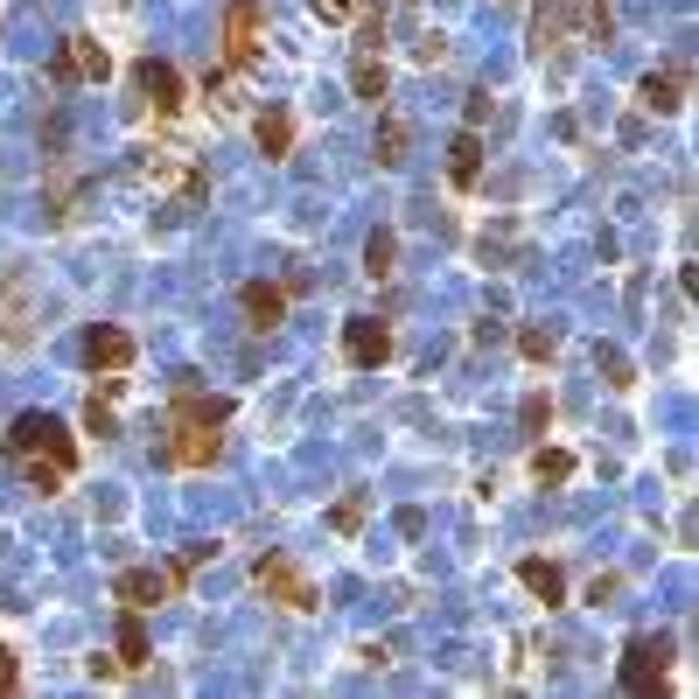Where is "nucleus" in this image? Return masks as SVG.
<instances>
[{
	"label": "nucleus",
	"mask_w": 699,
	"mask_h": 699,
	"mask_svg": "<svg viewBox=\"0 0 699 699\" xmlns=\"http://www.w3.org/2000/svg\"><path fill=\"white\" fill-rule=\"evenodd\" d=\"M238 308H245V329H280L287 322V287H273V280H245L238 287Z\"/></svg>",
	"instance_id": "obj_10"
},
{
	"label": "nucleus",
	"mask_w": 699,
	"mask_h": 699,
	"mask_svg": "<svg viewBox=\"0 0 699 699\" xmlns=\"http://www.w3.org/2000/svg\"><path fill=\"white\" fill-rule=\"evenodd\" d=\"M112 658H120L126 672H140V664H147V623H140V609L120 615V651H112Z\"/></svg>",
	"instance_id": "obj_18"
},
{
	"label": "nucleus",
	"mask_w": 699,
	"mask_h": 699,
	"mask_svg": "<svg viewBox=\"0 0 699 699\" xmlns=\"http://www.w3.org/2000/svg\"><path fill=\"white\" fill-rule=\"evenodd\" d=\"M364 273H371V280L392 273V231H371V245H364Z\"/></svg>",
	"instance_id": "obj_22"
},
{
	"label": "nucleus",
	"mask_w": 699,
	"mask_h": 699,
	"mask_svg": "<svg viewBox=\"0 0 699 699\" xmlns=\"http://www.w3.org/2000/svg\"><path fill=\"white\" fill-rule=\"evenodd\" d=\"M253 140H259L266 161H287L294 155V112L287 106H266L259 120H253Z\"/></svg>",
	"instance_id": "obj_13"
},
{
	"label": "nucleus",
	"mask_w": 699,
	"mask_h": 699,
	"mask_svg": "<svg viewBox=\"0 0 699 699\" xmlns=\"http://www.w3.org/2000/svg\"><path fill=\"white\" fill-rule=\"evenodd\" d=\"M664 678H672V637H629V651H623V692L658 699Z\"/></svg>",
	"instance_id": "obj_4"
},
{
	"label": "nucleus",
	"mask_w": 699,
	"mask_h": 699,
	"mask_svg": "<svg viewBox=\"0 0 699 699\" xmlns=\"http://www.w3.org/2000/svg\"><path fill=\"white\" fill-rule=\"evenodd\" d=\"M224 420H231V398H210V392L182 385L175 406H169V434H175L169 455L182 469H210V462L224 455Z\"/></svg>",
	"instance_id": "obj_1"
},
{
	"label": "nucleus",
	"mask_w": 699,
	"mask_h": 699,
	"mask_svg": "<svg viewBox=\"0 0 699 699\" xmlns=\"http://www.w3.org/2000/svg\"><path fill=\"white\" fill-rule=\"evenodd\" d=\"M518 580H525L531 594H539L545 609H560V602H567V574H560L553 560H518Z\"/></svg>",
	"instance_id": "obj_15"
},
{
	"label": "nucleus",
	"mask_w": 699,
	"mask_h": 699,
	"mask_svg": "<svg viewBox=\"0 0 699 699\" xmlns=\"http://www.w3.org/2000/svg\"><path fill=\"white\" fill-rule=\"evenodd\" d=\"M545 420H553V406H545V398H525V427H531V434H539Z\"/></svg>",
	"instance_id": "obj_30"
},
{
	"label": "nucleus",
	"mask_w": 699,
	"mask_h": 699,
	"mask_svg": "<svg viewBox=\"0 0 699 699\" xmlns=\"http://www.w3.org/2000/svg\"><path fill=\"white\" fill-rule=\"evenodd\" d=\"M406 120H398V112H385V126H378V161H385V169H398V161H406Z\"/></svg>",
	"instance_id": "obj_20"
},
{
	"label": "nucleus",
	"mask_w": 699,
	"mask_h": 699,
	"mask_svg": "<svg viewBox=\"0 0 699 699\" xmlns=\"http://www.w3.org/2000/svg\"><path fill=\"white\" fill-rule=\"evenodd\" d=\"M28 322H36V308H28V273H8L0 280V343H28Z\"/></svg>",
	"instance_id": "obj_11"
},
{
	"label": "nucleus",
	"mask_w": 699,
	"mask_h": 699,
	"mask_svg": "<svg viewBox=\"0 0 699 699\" xmlns=\"http://www.w3.org/2000/svg\"><path fill=\"white\" fill-rule=\"evenodd\" d=\"M531 476H539V482H553V490H560V482L574 476V455H567V447H539V455H531Z\"/></svg>",
	"instance_id": "obj_21"
},
{
	"label": "nucleus",
	"mask_w": 699,
	"mask_h": 699,
	"mask_svg": "<svg viewBox=\"0 0 699 699\" xmlns=\"http://www.w3.org/2000/svg\"><path fill=\"white\" fill-rule=\"evenodd\" d=\"M133 357H140L133 336H126V329H112V322H98L91 336H85V364H91V371H126Z\"/></svg>",
	"instance_id": "obj_12"
},
{
	"label": "nucleus",
	"mask_w": 699,
	"mask_h": 699,
	"mask_svg": "<svg viewBox=\"0 0 699 699\" xmlns=\"http://www.w3.org/2000/svg\"><path fill=\"white\" fill-rule=\"evenodd\" d=\"M210 553H218V545H182V553H175V567H169V580H175V588H182V580H189L196 567H204Z\"/></svg>",
	"instance_id": "obj_24"
},
{
	"label": "nucleus",
	"mask_w": 699,
	"mask_h": 699,
	"mask_svg": "<svg viewBox=\"0 0 699 699\" xmlns=\"http://www.w3.org/2000/svg\"><path fill=\"white\" fill-rule=\"evenodd\" d=\"M63 476H71V469H57V462L42 469V462H36V469H28V490H36V496H57V490H63Z\"/></svg>",
	"instance_id": "obj_26"
},
{
	"label": "nucleus",
	"mask_w": 699,
	"mask_h": 699,
	"mask_svg": "<svg viewBox=\"0 0 699 699\" xmlns=\"http://www.w3.org/2000/svg\"><path fill=\"white\" fill-rule=\"evenodd\" d=\"M133 85H140V98L161 112V120L182 112V98H189V91H182V71H175V63H161V57H140V63H133Z\"/></svg>",
	"instance_id": "obj_9"
},
{
	"label": "nucleus",
	"mask_w": 699,
	"mask_h": 699,
	"mask_svg": "<svg viewBox=\"0 0 699 699\" xmlns=\"http://www.w3.org/2000/svg\"><path fill=\"white\" fill-rule=\"evenodd\" d=\"M14 686H22V658H14L8 643H0V699H8Z\"/></svg>",
	"instance_id": "obj_29"
},
{
	"label": "nucleus",
	"mask_w": 699,
	"mask_h": 699,
	"mask_svg": "<svg viewBox=\"0 0 699 699\" xmlns=\"http://www.w3.org/2000/svg\"><path fill=\"white\" fill-rule=\"evenodd\" d=\"M447 182H455V189H476L482 182V133L476 126L455 133V147H447Z\"/></svg>",
	"instance_id": "obj_14"
},
{
	"label": "nucleus",
	"mask_w": 699,
	"mask_h": 699,
	"mask_svg": "<svg viewBox=\"0 0 699 699\" xmlns=\"http://www.w3.org/2000/svg\"><path fill=\"white\" fill-rule=\"evenodd\" d=\"M175 594V580H169V567H126V574H112V602L120 609H161Z\"/></svg>",
	"instance_id": "obj_7"
},
{
	"label": "nucleus",
	"mask_w": 699,
	"mask_h": 699,
	"mask_svg": "<svg viewBox=\"0 0 699 699\" xmlns=\"http://www.w3.org/2000/svg\"><path fill=\"white\" fill-rule=\"evenodd\" d=\"M518 350H525L531 364H553V350H560V329H525V336H518Z\"/></svg>",
	"instance_id": "obj_23"
},
{
	"label": "nucleus",
	"mask_w": 699,
	"mask_h": 699,
	"mask_svg": "<svg viewBox=\"0 0 699 699\" xmlns=\"http://www.w3.org/2000/svg\"><path fill=\"white\" fill-rule=\"evenodd\" d=\"M594 364L609 371V385H629V357H623V350H594Z\"/></svg>",
	"instance_id": "obj_28"
},
{
	"label": "nucleus",
	"mask_w": 699,
	"mask_h": 699,
	"mask_svg": "<svg viewBox=\"0 0 699 699\" xmlns=\"http://www.w3.org/2000/svg\"><path fill=\"white\" fill-rule=\"evenodd\" d=\"M8 455H49V462H63V469H77V441L63 434L57 413H22V420L8 427Z\"/></svg>",
	"instance_id": "obj_3"
},
{
	"label": "nucleus",
	"mask_w": 699,
	"mask_h": 699,
	"mask_svg": "<svg viewBox=\"0 0 699 699\" xmlns=\"http://www.w3.org/2000/svg\"><path fill=\"white\" fill-rule=\"evenodd\" d=\"M308 8L322 14L329 28H343V22H357V8H364V0H308Z\"/></svg>",
	"instance_id": "obj_25"
},
{
	"label": "nucleus",
	"mask_w": 699,
	"mask_h": 699,
	"mask_svg": "<svg viewBox=\"0 0 699 699\" xmlns=\"http://www.w3.org/2000/svg\"><path fill=\"white\" fill-rule=\"evenodd\" d=\"M329 525H336V531H357V525H364V496H343V504L329 511Z\"/></svg>",
	"instance_id": "obj_27"
},
{
	"label": "nucleus",
	"mask_w": 699,
	"mask_h": 699,
	"mask_svg": "<svg viewBox=\"0 0 699 699\" xmlns=\"http://www.w3.org/2000/svg\"><path fill=\"white\" fill-rule=\"evenodd\" d=\"M350 91H357V98H371V106H378V98L392 91V71H385V57H371V49H364V57L350 63Z\"/></svg>",
	"instance_id": "obj_17"
},
{
	"label": "nucleus",
	"mask_w": 699,
	"mask_h": 699,
	"mask_svg": "<svg viewBox=\"0 0 699 699\" xmlns=\"http://www.w3.org/2000/svg\"><path fill=\"white\" fill-rule=\"evenodd\" d=\"M580 8V0H553V14H539V22H531V42H539V57L545 49H560V36H567V14Z\"/></svg>",
	"instance_id": "obj_19"
},
{
	"label": "nucleus",
	"mask_w": 699,
	"mask_h": 699,
	"mask_svg": "<svg viewBox=\"0 0 699 699\" xmlns=\"http://www.w3.org/2000/svg\"><path fill=\"white\" fill-rule=\"evenodd\" d=\"M637 98H643V112H678V106H686V77H678V71H651L637 85Z\"/></svg>",
	"instance_id": "obj_16"
},
{
	"label": "nucleus",
	"mask_w": 699,
	"mask_h": 699,
	"mask_svg": "<svg viewBox=\"0 0 699 699\" xmlns=\"http://www.w3.org/2000/svg\"><path fill=\"white\" fill-rule=\"evenodd\" d=\"M343 357L357 364V371H378V364L392 357V329L378 322V315H350L343 322Z\"/></svg>",
	"instance_id": "obj_8"
},
{
	"label": "nucleus",
	"mask_w": 699,
	"mask_h": 699,
	"mask_svg": "<svg viewBox=\"0 0 699 699\" xmlns=\"http://www.w3.org/2000/svg\"><path fill=\"white\" fill-rule=\"evenodd\" d=\"M49 77H57V85H77V77H85V85H106V77H112V57H106V42H98V36H71Z\"/></svg>",
	"instance_id": "obj_6"
},
{
	"label": "nucleus",
	"mask_w": 699,
	"mask_h": 699,
	"mask_svg": "<svg viewBox=\"0 0 699 699\" xmlns=\"http://www.w3.org/2000/svg\"><path fill=\"white\" fill-rule=\"evenodd\" d=\"M259 42H266V8L259 0H231L224 8V63L245 71V63L259 57Z\"/></svg>",
	"instance_id": "obj_5"
},
{
	"label": "nucleus",
	"mask_w": 699,
	"mask_h": 699,
	"mask_svg": "<svg viewBox=\"0 0 699 699\" xmlns=\"http://www.w3.org/2000/svg\"><path fill=\"white\" fill-rule=\"evenodd\" d=\"M253 588L266 594V602H280V609H294V615H308V609H322V594H315V580L294 567L287 553H266L253 560Z\"/></svg>",
	"instance_id": "obj_2"
}]
</instances>
